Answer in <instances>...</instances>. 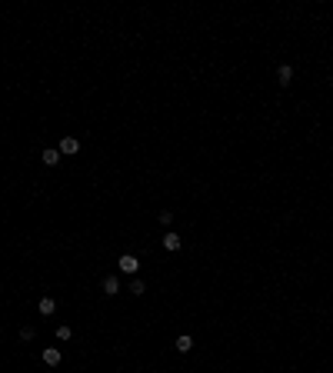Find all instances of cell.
Masks as SVG:
<instances>
[{
	"label": "cell",
	"instance_id": "obj_1",
	"mask_svg": "<svg viewBox=\"0 0 333 373\" xmlns=\"http://www.w3.org/2000/svg\"><path fill=\"white\" fill-rule=\"evenodd\" d=\"M120 270H124V273H130V277H133V273L140 270V260H137V257H130V253H124V257H120Z\"/></svg>",
	"mask_w": 333,
	"mask_h": 373
},
{
	"label": "cell",
	"instance_id": "obj_2",
	"mask_svg": "<svg viewBox=\"0 0 333 373\" xmlns=\"http://www.w3.org/2000/svg\"><path fill=\"white\" fill-rule=\"evenodd\" d=\"M77 150H80V140H77V137H70V133H67V137L60 140V153H67V157H70V153H77Z\"/></svg>",
	"mask_w": 333,
	"mask_h": 373
},
{
	"label": "cell",
	"instance_id": "obj_3",
	"mask_svg": "<svg viewBox=\"0 0 333 373\" xmlns=\"http://www.w3.org/2000/svg\"><path fill=\"white\" fill-rule=\"evenodd\" d=\"M290 80H293V67H290V63H283V67L277 70V83H280V87H287Z\"/></svg>",
	"mask_w": 333,
	"mask_h": 373
},
{
	"label": "cell",
	"instance_id": "obj_4",
	"mask_svg": "<svg viewBox=\"0 0 333 373\" xmlns=\"http://www.w3.org/2000/svg\"><path fill=\"white\" fill-rule=\"evenodd\" d=\"M37 310H40V313H43V317H50V313H54V310H57V300H54V297H40Z\"/></svg>",
	"mask_w": 333,
	"mask_h": 373
},
{
	"label": "cell",
	"instance_id": "obj_5",
	"mask_svg": "<svg viewBox=\"0 0 333 373\" xmlns=\"http://www.w3.org/2000/svg\"><path fill=\"white\" fill-rule=\"evenodd\" d=\"M43 363H47V367H57V363H60V350H57V347H47V350H43Z\"/></svg>",
	"mask_w": 333,
	"mask_h": 373
},
{
	"label": "cell",
	"instance_id": "obj_6",
	"mask_svg": "<svg viewBox=\"0 0 333 373\" xmlns=\"http://www.w3.org/2000/svg\"><path fill=\"white\" fill-rule=\"evenodd\" d=\"M40 160H43L47 167H57V164H60V150H43V157H40Z\"/></svg>",
	"mask_w": 333,
	"mask_h": 373
},
{
	"label": "cell",
	"instance_id": "obj_7",
	"mask_svg": "<svg viewBox=\"0 0 333 373\" xmlns=\"http://www.w3.org/2000/svg\"><path fill=\"white\" fill-rule=\"evenodd\" d=\"M177 350H180V353H190V350H193V336H177Z\"/></svg>",
	"mask_w": 333,
	"mask_h": 373
},
{
	"label": "cell",
	"instance_id": "obj_8",
	"mask_svg": "<svg viewBox=\"0 0 333 373\" xmlns=\"http://www.w3.org/2000/svg\"><path fill=\"white\" fill-rule=\"evenodd\" d=\"M180 243H184V240H180L177 233H166V237H164V247L170 250V253H173V250H180Z\"/></svg>",
	"mask_w": 333,
	"mask_h": 373
},
{
	"label": "cell",
	"instance_id": "obj_9",
	"mask_svg": "<svg viewBox=\"0 0 333 373\" xmlns=\"http://www.w3.org/2000/svg\"><path fill=\"white\" fill-rule=\"evenodd\" d=\"M117 290H120V283H117V277H107V280H104V293H107V297H113Z\"/></svg>",
	"mask_w": 333,
	"mask_h": 373
},
{
	"label": "cell",
	"instance_id": "obj_10",
	"mask_svg": "<svg viewBox=\"0 0 333 373\" xmlns=\"http://www.w3.org/2000/svg\"><path fill=\"white\" fill-rule=\"evenodd\" d=\"M70 336H74V330H70L67 323H63V327H57V340H70Z\"/></svg>",
	"mask_w": 333,
	"mask_h": 373
},
{
	"label": "cell",
	"instance_id": "obj_11",
	"mask_svg": "<svg viewBox=\"0 0 333 373\" xmlns=\"http://www.w3.org/2000/svg\"><path fill=\"white\" fill-rule=\"evenodd\" d=\"M144 290H147V287H144V280H133V283H130V293H137V297H140Z\"/></svg>",
	"mask_w": 333,
	"mask_h": 373
},
{
	"label": "cell",
	"instance_id": "obj_12",
	"mask_svg": "<svg viewBox=\"0 0 333 373\" xmlns=\"http://www.w3.org/2000/svg\"><path fill=\"white\" fill-rule=\"evenodd\" d=\"M157 220H160L164 227H170V220H173V213H166V210H164V213H157Z\"/></svg>",
	"mask_w": 333,
	"mask_h": 373
}]
</instances>
